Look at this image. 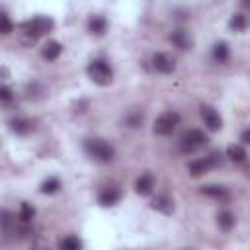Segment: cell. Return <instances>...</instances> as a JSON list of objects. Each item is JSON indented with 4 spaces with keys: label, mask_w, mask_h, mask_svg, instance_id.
<instances>
[{
    "label": "cell",
    "mask_w": 250,
    "mask_h": 250,
    "mask_svg": "<svg viewBox=\"0 0 250 250\" xmlns=\"http://www.w3.org/2000/svg\"><path fill=\"white\" fill-rule=\"evenodd\" d=\"M53 20L47 18V16H35L27 21H23L20 25L21 29V35H23V43H35L39 37L47 35L51 29H53Z\"/></svg>",
    "instance_id": "obj_1"
},
{
    "label": "cell",
    "mask_w": 250,
    "mask_h": 250,
    "mask_svg": "<svg viewBox=\"0 0 250 250\" xmlns=\"http://www.w3.org/2000/svg\"><path fill=\"white\" fill-rule=\"evenodd\" d=\"M84 150L86 154L100 162V164H109L113 158H115V148L111 143H107L105 139H100V137H90L84 141Z\"/></svg>",
    "instance_id": "obj_2"
},
{
    "label": "cell",
    "mask_w": 250,
    "mask_h": 250,
    "mask_svg": "<svg viewBox=\"0 0 250 250\" xmlns=\"http://www.w3.org/2000/svg\"><path fill=\"white\" fill-rule=\"evenodd\" d=\"M86 74H88V78H90L94 84H98V86H109L111 80H113V68H111V64H109L107 61H104V59H94V61H90V64L86 66Z\"/></svg>",
    "instance_id": "obj_3"
},
{
    "label": "cell",
    "mask_w": 250,
    "mask_h": 250,
    "mask_svg": "<svg viewBox=\"0 0 250 250\" xmlns=\"http://www.w3.org/2000/svg\"><path fill=\"white\" fill-rule=\"evenodd\" d=\"M209 143V137L201 131V129H189L188 133L182 135L180 139V150L182 152H197L199 148H203Z\"/></svg>",
    "instance_id": "obj_4"
},
{
    "label": "cell",
    "mask_w": 250,
    "mask_h": 250,
    "mask_svg": "<svg viewBox=\"0 0 250 250\" xmlns=\"http://www.w3.org/2000/svg\"><path fill=\"white\" fill-rule=\"evenodd\" d=\"M180 125V113L178 111H164L154 119V127L152 131L160 137H168L176 131V127Z\"/></svg>",
    "instance_id": "obj_5"
},
{
    "label": "cell",
    "mask_w": 250,
    "mask_h": 250,
    "mask_svg": "<svg viewBox=\"0 0 250 250\" xmlns=\"http://www.w3.org/2000/svg\"><path fill=\"white\" fill-rule=\"evenodd\" d=\"M219 164H221V154H219V152H211V154H207V156H203V158L191 160V162H189V174H191L193 178H199V176L211 172L213 168H217Z\"/></svg>",
    "instance_id": "obj_6"
},
{
    "label": "cell",
    "mask_w": 250,
    "mask_h": 250,
    "mask_svg": "<svg viewBox=\"0 0 250 250\" xmlns=\"http://www.w3.org/2000/svg\"><path fill=\"white\" fill-rule=\"evenodd\" d=\"M150 62H152V68L160 74H172L176 70V61L168 53H154Z\"/></svg>",
    "instance_id": "obj_7"
},
{
    "label": "cell",
    "mask_w": 250,
    "mask_h": 250,
    "mask_svg": "<svg viewBox=\"0 0 250 250\" xmlns=\"http://www.w3.org/2000/svg\"><path fill=\"white\" fill-rule=\"evenodd\" d=\"M199 115H201L205 127H207L209 131H219V129L223 127V119H221V115H219V111H217L215 107H211V105L205 104V105L199 107Z\"/></svg>",
    "instance_id": "obj_8"
},
{
    "label": "cell",
    "mask_w": 250,
    "mask_h": 250,
    "mask_svg": "<svg viewBox=\"0 0 250 250\" xmlns=\"http://www.w3.org/2000/svg\"><path fill=\"white\" fill-rule=\"evenodd\" d=\"M170 41H172V43H174V47H178L180 51H189V49L193 47V39H191L189 31H188V29H184V27H180V29L172 31V33H170Z\"/></svg>",
    "instance_id": "obj_9"
},
{
    "label": "cell",
    "mask_w": 250,
    "mask_h": 250,
    "mask_svg": "<svg viewBox=\"0 0 250 250\" xmlns=\"http://www.w3.org/2000/svg\"><path fill=\"white\" fill-rule=\"evenodd\" d=\"M119 199H121V189H119V188H113V186L104 188V189L100 191V195H98V203H100L102 207H113Z\"/></svg>",
    "instance_id": "obj_10"
},
{
    "label": "cell",
    "mask_w": 250,
    "mask_h": 250,
    "mask_svg": "<svg viewBox=\"0 0 250 250\" xmlns=\"http://www.w3.org/2000/svg\"><path fill=\"white\" fill-rule=\"evenodd\" d=\"M154 184H156L154 174L145 172V174H141V176L135 180V191H137L139 195H148V193L154 189Z\"/></svg>",
    "instance_id": "obj_11"
},
{
    "label": "cell",
    "mask_w": 250,
    "mask_h": 250,
    "mask_svg": "<svg viewBox=\"0 0 250 250\" xmlns=\"http://www.w3.org/2000/svg\"><path fill=\"white\" fill-rule=\"evenodd\" d=\"M201 193H203V195H207V197H211V199H217V201H221V203H225V201H229V199H230L229 189H227V188H223V186H215V184L203 186V188H201Z\"/></svg>",
    "instance_id": "obj_12"
},
{
    "label": "cell",
    "mask_w": 250,
    "mask_h": 250,
    "mask_svg": "<svg viewBox=\"0 0 250 250\" xmlns=\"http://www.w3.org/2000/svg\"><path fill=\"white\" fill-rule=\"evenodd\" d=\"M8 125H10V131L16 135H27L33 131V121L25 117H14L8 121Z\"/></svg>",
    "instance_id": "obj_13"
},
{
    "label": "cell",
    "mask_w": 250,
    "mask_h": 250,
    "mask_svg": "<svg viewBox=\"0 0 250 250\" xmlns=\"http://www.w3.org/2000/svg\"><path fill=\"white\" fill-rule=\"evenodd\" d=\"M105 29H107V20H105L102 14L90 16V20H88V31H90L92 35L100 37V35L105 33Z\"/></svg>",
    "instance_id": "obj_14"
},
{
    "label": "cell",
    "mask_w": 250,
    "mask_h": 250,
    "mask_svg": "<svg viewBox=\"0 0 250 250\" xmlns=\"http://www.w3.org/2000/svg\"><path fill=\"white\" fill-rule=\"evenodd\" d=\"M61 53H62V45L59 41H47L41 49V57L45 61H57L61 57Z\"/></svg>",
    "instance_id": "obj_15"
},
{
    "label": "cell",
    "mask_w": 250,
    "mask_h": 250,
    "mask_svg": "<svg viewBox=\"0 0 250 250\" xmlns=\"http://www.w3.org/2000/svg\"><path fill=\"white\" fill-rule=\"evenodd\" d=\"M211 57H213V61L219 62V64L227 62L229 57H230V49H229V45H227L225 41H217V43L213 45V49H211Z\"/></svg>",
    "instance_id": "obj_16"
},
{
    "label": "cell",
    "mask_w": 250,
    "mask_h": 250,
    "mask_svg": "<svg viewBox=\"0 0 250 250\" xmlns=\"http://www.w3.org/2000/svg\"><path fill=\"white\" fill-rule=\"evenodd\" d=\"M150 207L156 209V211H160V213H164V215H170V213L174 211V201H172L168 195H156V197L152 199Z\"/></svg>",
    "instance_id": "obj_17"
},
{
    "label": "cell",
    "mask_w": 250,
    "mask_h": 250,
    "mask_svg": "<svg viewBox=\"0 0 250 250\" xmlns=\"http://www.w3.org/2000/svg\"><path fill=\"white\" fill-rule=\"evenodd\" d=\"M227 156H229L230 162L242 164V162L246 160L248 152H246V148H244L242 145H230V146H227Z\"/></svg>",
    "instance_id": "obj_18"
},
{
    "label": "cell",
    "mask_w": 250,
    "mask_h": 250,
    "mask_svg": "<svg viewBox=\"0 0 250 250\" xmlns=\"http://www.w3.org/2000/svg\"><path fill=\"white\" fill-rule=\"evenodd\" d=\"M234 225H236V217H234V213H230V211H221V213L217 215V227H219L221 230L229 232Z\"/></svg>",
    "instance_id": "obj_19"
},
{
    "label": "cell",
    "mask_w": 250,
    "mask_h": 250,
    "mask_svg": "<svg viewBox=\"0 0 250 250\" xmlns=\"http://www.w3.org/2000/svg\"><path fill=\"white\" fill-rule=\"evenodd\" d=\"M229 27H230L232 31H236V33L246 31V27H248V20H246V16H244L242 12L232 14V18H230V21H229Z\"/></svg>",
    "instance_id": "obj_20"
},
{
    "label": "cell",
    "mask_w": 250,
    "mask_h": 250,
    "mask_svg": "<svg viewBox=\"0 0 250 250\" xmlns=\"http://www.w3.org/2000/svg\"><path fill=\"white\" fill-rule=\"evenodd\" d=\"M33 217H35V207H33L31 203L23 201V203L20 205V215H18V219H20L21 223H29Z\"/></svg>",
    "instance_id": "obj_21"
},
{
    "label": "cell",
    "mask_w": 250,
    "mask_h": 250,
    "mask_svg": "<svg viewBox=\"0 0 250 250\" xmlns=\"http://www.w3.org/2000/svg\"><path fill=\"white\" fill-rule=\"evenodd\" d=\"M59 188H61V182H59V178H47V180L41 184V193H47V195H51V193L59 191Z\"/></svg>",
    "instance_id": "obj_22"
},
{
    "label": "cell",
    "mask_w": 250,
    "mask_h": 250,
    "mask_svg": "<svg viewBox=\"0 0 250 250\" xmlns=\"http://www.w3.org/2000/svg\"><path fill=\"white\" fill-rule=\"evenodd\" d=\"M59 246L62 250H78V248H82V240L78 236H66L59 242Z\"/></svg>",
    "instance_id": "obj_23"
},
{
    "label": "cell",
    "mask_w": 250,
    "mask_h": 250,
    "mask_svg": "<svg viewBox=\"0 0 250 250\" xmlns=\"http://www.w3.org/2000/svg\"><path fill=\"white\" fill-rule=\"evenodd\" d=\"M125 123H127V127H131V129L141 127V123H143V113H141V111H131V113L125 117Z\"/></svg>",
    "instance_id": "obj_24"
},
{
    "label": "cell",
    "mask_w": 250,
    "mask_h": 250,
    "mask_svg": "<svg viewBox=\"0 0 250 250\" xmlns=\"http://www.w3.org/2000/svg\"><path fill=\"white\" fill-rule=\"evenodd\" d=\"M12 29H14L12 20H10L4 12H0V33H2V35H8V33H12Z\"/></svg>",
    "instance_id": "obj_25"
},
{
    "label": "cell",
    "mask_w": 250,
    "mask_h": 250,
    "mask_svg": "<svg viewBox=\"0 0 250 250\" xmlns=\"http://www.w3.org/2000/svg\"><path fill=\"white\" fill-rule=\"evenodd\" d=\"M14 100V94L8 86H0V104H8Z\"/></svg>",
    "instance_id": "obj_26"
},
{
    "label": "cell",
    "mask_w": 250,
    "mask_h": 250,
    "mask_svg": "<svg viewBox=\"0 0 250 250\" xmlns=\"http://www.w3.org/2000/svg\"><path fill=\"white\" fill-rule=\"evenodd\" d=\"M240 143H242V145H248V143H250V129H244V131H242Z\"/></svg>",
    "instance_id": "obj_27"
},
{
    "label": "cell",
    "mask_w": 250,
    "mask_h": 250,
    "mask_svg": "<svg viewBox=\"0 0 250 250\" xmlns=\"http://www.w3.org/2000/svg\"><path fill=\"white\" fill-rule=\"evenodd\" d=\"M240 4H242V8H250V0H240Z\"/></svg>",
    "instance_id": "obj_28"
}]
</instances>
